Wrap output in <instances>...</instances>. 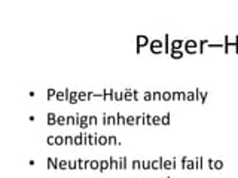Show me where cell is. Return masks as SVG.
Returning <instances> with one entry per match:
<instances>
[{
    "instance_id": "6da1fadb",
    "label": "cell",
    "mask_w": 238,
    "mask_h": 178,
    "mask_svg": "<svg viewBox=\"0 0 238 178\" xmlns=\"http://www.w3.org/2000/svg\"><path fill=\"white\" fill-rule=\"evenodd\" d=\"M48 168L58 169L60 168V159L58 157H48Z\"/></svg>"
},
{
    "instance_id": "7a4b0ae2",
    "label": "cell",
    "mask_w": 238,
    "mask_h": 178,
    "mask_svg": "<svg viewBox=\"0 0 238 178\" xmlns=\"http://www.w3.org/2000/svg\"><path fill=\"white\" fill-rule=\"evenodd\" d=\"M88 119H90V116H81V117H79V126H81L82 129H86L88 126H90Z\"/></svg>"
},
{
    "instance_id": "3957f363",
    "label": "cell",
    "mask_w": 238,
    "mask_h": 178,
    "mask_svg": "<svg viewBox=\"0 0 238 178\" xmlns=\"http://www.w3.org/2000/svg\"><path fill=\"white\" fill-rule=\"evenodd\" d=\"M67 101L70 102V104H76L77 101H79V98H77V92H75V91H72L68 95H67Z\"/></svg>"
},
{
    "instance_id": "277c9868",
    "label": "cell",
    "mask_w": 238,
    "mask_h": 178,
    "mask_svg": "<svg viewBox=\"0 0 238 178\" xmlns=\"http://www.w3.org/2000/svg\"><path fill=\"white\" fill-rule=\"evenodd\" d=\"M57 117H58V116L55 114V113H48V125H49V126H54V125L57 123Z\"/></svg>"
},
{
    "instance_id": "5b68a950",
    "label": "cell",
    "mask_w": 238,
    "mask_h": 178,
    "mask_svg": "<svg viewBox=\"0 0 238 178\" xmlns=\"http://www.w3.org/2000/svg\"><path fill=\"white\" fill-rule=\"evenodd\" d=\"M146 43H147V37H146V36H138V37H137V46H138V49L142 48V46H144Z\"/></svg>"
},
{
    "instance_id": "8992f818",
    "label": "cell",
    "mask_w": 238,
    "mask_h": 178,
    "mask_svg": "<svg viewBox=\"0 0 238 178\" xmlns=\"http://www.w3.org/2000/svg\"><path fill=\"white\" fill-rule=\"evenodd\" d=\"M107 168H110V163L107 162V160H100V168H98V171H100V172H104Z\"/></svg>"
},
{
    "instance_id": "52a82bcc",
    "label": "cell",
    "mask_w": 238,
    "mask_h": 178,
    "mask_svg": "<svg viewBox=\"0 0 238 178\" xmlns=\"http://www.w3.org/2000/svg\"><path fill=\"white\" fill-rule=\"evenodd\" d=\"M98 144H100V146L109 144V137H106V135H98Z\"/></svg>"
},
{
    "instance_id": "ba28073f",
    "label": "cell",
    "mask_w": 238,
    "mask_h": 178,
    "mask_svg": "<svg viewBox=\"0 0 238 178\" xmlns=\"http://www.w3.org/2000/svg\"><path fill=\"white\" fill-rule=\"evenodd\" d=\"M77 98H79V101H88L90 95H88V92H77Z\"/></svg>"
},
{
    "instance_id": "9c48e42d",
    "label": "cell",
    "mask_w": 238,
    "mask_h": 178,
    "mask_svg": "<svg viewBox=\"0 0 238 178\" xmlns=\"http://www.w3.org/2000/svg\"><path fill=\"white\" fill-rule=\"evenodd\" d=\"M75 144L76 146H82L83 144V134H79V135L75 137Z\"/></svg>"
},
{
    "instance_id": "30bf717a",
    "label": "cell",
    "mask_w": 238,
    "mask_h": 178,
    "mask_svg": "<svg viewBox=\"0 0 238 178\" xmlns=\"http://www.w3.org/2000/svg\"><path fill=\"white\" fill-rule=\"evenodd\" d=\"M55 98H57L58 101H66V100H67V94H66V91H64V92H57Z\"/></svg>"
},
{
    "instance_id": "8fae6325",
    "label": "cell",
    "mask_w": 238,
    "mask_h": 178,
    "mask_svg": "<svg viewBox=\"0 0 238 178\" xmlns=\"http://www.w3.org/2000/svg\"><path fill=\"white\" fill-rule=\"evenodd\" d=\"M109 163H110V168H112V169H118V168H119V162H118L116 159H113V157L109 159Z\"/></svg>"
},
{
    "instance_id": "7c38bea8",
    "label": "cell",
    "mask_w": 238,
    "mask_h": 178,
    "mask_svg": "<svg viewBox=\"0 0 238 178\" xmlns=\"http://www.w3.org/2000/svg\"><path fill=\"white\" fill-rule=\"evenodd\" d=\"M151 46H152V52H159V48H161V42H152V44H151Z\"/></svg>"
},
{
    "instance_id": "4fadbf2b",
    "label": "cell",
    "mask_w": 238,
    "mask_h": 178,
    "mask_svg": "<svg viewBox=\"0 0 238 178\" xmlns=\"http://www.w3.org/2000/svg\"><path fill=\"white\" fill-rule=\"evenodd\" d=\"M57 125H67V117H64V116H58L57 117Z\"/></svg>"
},
{
    "instance_id": "5bb4252c",
    "label": "cell",
    "mask_w": 238,
    "mask_h": 178,
    "mask_svg": "<svg viewBox=\"0 0 238 178\" xmlns=\"http://www.w3.org/2000/svg\"><path fill=\"white\" fill-rule=\"evenodd\" d=\"M90 168L91 169H97V171H98V168H100V160H91V165H90Z\"/></svg>"
},
{
    "instance_id": "9a60e30c",
    "label": "cell",
    "mask_w": 238,
    "mask_h": 178,
    "mask_svg": "<svg viewBox=\"0 0 238 178\" xmlns=\"http://www.w3.org/2000/svg\"><path fill=\"white\" fill-rule=\"evenodd\" d=\"M119 168H121V169H125V168H127V157H125V156H122V157L119 159Z\"/></svg>"
},
{
    "instance_id": "2e32d148",
    "label": "cell",
    "mask_w": 238,
    "mask_h": 178,
    "mask_svg": "<svg viewBox=\"0 0 238 178\" xmlns=\"http://www.w3.org/2000/svg\"><path fill=\"white\" fill-rule=\"evenodd\" d=\"M195 46H197L195 42H186V51L188 52H193V48Z\"/></svg>"
},
{
    "instance_id": "e0dca14e",
    "label": "cell",
    "mask_w": 238,
    "mask_h": 178,
    "mask_svg": "<svg viewBox=\"0 0 238 178\" xmlns=\"http://www.w3.org/2000/svg\"><path fill=\"white\" fill-rule=\"evenodd\" d=\"M55 144L57 146H63V144H66V140H64V137H55Z\"/></svg>"
},
{
    "instance_id": "ac0fdd59",
    "label": "cell",
    "mask_w": 238,
    "mask_h": 178,
    "mask_svg": "<svg viewBox=\"0 0 238 178\" xmlns=\"http://www.w3.org/2000/svg\"><path fill=\"white\" fill-rule=\"evenodd\" d=\"M116 119H118V125H119V123H121V125H127V117H124L122 114H118Z\"/></svg>"
},
{
    "instance_id": "d6986e66",
    "label": "cell",
    "mask_w": 238,
    "mask_h": 178,
    "mask_svg": "<svg viewBox=\"0 0 238 178\" xmlns=\"http://www.w3.org/2000/svg\"><path fill=\"white\" fill-rule=\"evenodd\" d=\"M55 95H57V91H55V89H52V88H49V89H48V100L54 98Z\"/></svg>"
},
{
    "instance_id": "ffe728a7",
    "label": "cell",
    "mask_w": 238,
    "mask_h": 178,
    "mask_svg": "<svg viewBox=\"0 0 238 178\" xmlns=\"http://www.w3.org/2000/svg\"><path fill=\"white\" fill-rule=\"evenodd\" d=\"M109 144H112V146L119 144V142H118V138L115 137V135H110V137H109Z\"/></svg>"
},
{
    "instance_id": "44dd1931",
    "label": "cell",
    "mask_w": 238,
    "mask_h": 178,
    "mask_svg": "<svg viewBox=\"0 0 238 178\" xmlns=\"http://www.w3.org/2000/svg\"><path fill=\"white\" fill-rule=\"evenodd\" d=\"M77 168V160H68V169H76Z\"/></svg>"
},
{
    "instance_id": "7402d4cb",
    "label": "cell",
    "mask_w": 238,
    "mask_h": 178,
    "mask_svg": "<svg viewBox=\"0 0 238 178\" xmlns=\"http://www.w3.org/2000/svg\"><path fill=\"white\" fill-rule=\"evenodd\" d=\"M131 98H133V95H131V91L130 89H127V91L124 92V100H127V101H130Z\"/></svg>"
},
{
    "instance_id": "603a6c76",
    "label": "cell",
    "mask_w": 238,
    "mask_h": 178,
    "mask_svg": "<svg viewBox=\"0 0 238 178\" xmlns=\"http://www.w3.org/2000/svg\"><path fill=\"white\" fill-rule=\"evenodd\" d=\"M68 168V160H60V169Z\"/></svg>"
},
{
    "instance_id": "cb8c5ba5",
    "label": "cell",
    "mask_w": 238,
    "mask_h": 178,
    "mask_svg": "<svg viewBox=\"0 0 238 178\" xmlns=\"http://www.w3.org/2000/svg\"><path fill=\"white\" fill-rule=\"evenodd\" d=\"M64 140H66V144H70V146H72V144H75V138H72L70 135L64 137Z\"/></svg>"
},
{
    "instance_id": "d4e9b609",
    "label": "cell",
    "mask_w": 238,
    "mask_h": 178,
    "mask_svg": "<svg viewBox=\"0 0 238 178\" xmlns=\"http://www.w3.org/2000/svg\"><path fill=\"white\" fill-rule=\"evenodd\" d=\"M77 160V168L79 169H85V162H83V160L82 159H76Z\"/></svg>"
},
{
    "instance_id": "484cf974",
    "label": "cell",
    "mask_w": 238,
    "mask_h": 178,
    "mask_svg": "<svg viewBox=\"0 0 238 178\" xmlns=\"http://www.w3.org/2000/svg\"><path fill=\"white\" fill-rule=\"evenodd\" d=\"M88 123H90V125H97V117H95V116H90V119H88Z\"/></svg>"
},
{
    "instance_id": "4316f807",
    "label": "cell",
    "mask_w": 238,
    "mask_h": 178,
    "mask_svg": "<svg viewBox=\"0 0 238 178\" xmlns=\"http://www.w3.org/2000/svg\"><path fill=\"white\" fill-rule=\"evenodd\" d=\"M46 141H48V144H51V146H52V144H55V137H54V135H49Z\"/></svg>"
},
{
    "instance_id": "83f0119b",
    "label": "cell",
    "mask_w": 238,
    "mask_h": 178,
    "mask_svg": "<svg viewBox=\"0 0 238 178\" xmlns=\"http://www.w3.org/2000/svg\"><path fill=\"white\" fill-rule=\"evenodd\" d=\"M133 123H136V117H133V116L127 117V125H133Z\"/></svg>"
},
{
    "instance_id": "f1b7e54d",
    "label": "cell",
    "mask_w": 238,
    "mask_h": 178,
    "mask_svg": "<svg viewBox=\"0 0 238 178\" xmlns=\"http://www.w3.org/2000/svg\"><path fill=\"white\" fill-rule=\"evenodd\" d=\"M159 165H161V160H158V162H153V163H152V168L156 169V168H159Z\"/></svg>"
},
{
    "instance_id": "f546056e",
    "label": "cell",
    "mask_w": 238,
    "mask_h": 178,
    "mask_svg": "<svg viewBox=\"0 0 238 178\" xmlns=\"http://www.w3.org/2000/svg\"><path fill=\"white\" fill-rule=\"evenodd\" d=\"M101 96H103V100H107V91H106V89H103V94H101Z\"/></svg>"
},
{
    "instance_id": "4dcf8cb0",
    "label": "cell",
    "mask_w": 238,
    "mask_h": 178,
    "mask_svg": "<svg viewBox=\"0 0 238 178\" xmlns=\"http://www.w3.org/2000/svg\"><path fill=\"white\" fill-rule=\"evenodd\" d=\"M90 165H91V160H85V169L90 168Z\"/></svg>"
},
{
    "instance_id": "1f68e13d",
    "label": "cell",
    "mask_w": 238,
    "mask_h": 178,
    "mask_svg": "<svg viewBox=\"0 0 238 178\" xmlns=\"http://www.w3.org/2000/svg\"><path fill=\"white\" fill-rule=\"evenodd\" d=\"M162 98H164V100H170V94H168V92L164 94V96H162Z\"/></svg>"
},
{
    "instance_id": "d6a6232c",
    "label": "cell",
    "mask_w": 238,
    "mask_h": 178,
    "mask_svg": "<svg viewBox=\"0 0 238 178\" xmlns=\"http://www.w3.org/2000/svg\"><path fill=\"white\" fill-rule=\"evenodd\" d=\"M162 122H164V123H168V114H167L165 117H162Z\"/></svg>"
},
{
    "instance_id": "836d02e7",
    "label": "cell",
    "mask_w": 238,
    "mask_h": 178,
    "mask_svg": "<svg viewBox=\"0 0 238 178\" xmlns=\"http://www.w3.org/2000/svg\"><path fill=\"white\" fill-rule=\"evenodd\" d=\"M216 168H217V169L222 168V162H216Z\"/></svg>"
},
{
    "instance_id": "e575fe53",
    "label": "cell",
    "mask_w": 238,
    "mask_h": 178,
    "mask_svg": "<svg viewBox=\"0 0 238 178\" xmlns=\"http://www.w3.org/2000/svg\"><path fill=\"white\" fill-rule=\"evenodd\" d=\"M152 122H153V123H159V117H153Z\"/></svg>"
},
{
    "instance_id": "d590c367",
    "label": "cell",
    "mask_w": 238,
    "mask_h": 178,
    "mask_svg": "<svg viewBox=\"0 0 238 178\" xmlns=\"http://www.w3.org/2000/svg\"><path fill=\"white\" fill-rule=\"evenodd\" d=\"M164 168H171V163H170V162H167V163H164Z\"/></svg>"
},
{
    "instance_id": "8d00e7d4",
    "label": "cell",
    "mask_w": 238,
    "mask_h": 178,
    "mask_svg": "<svg viewBox=\"0 0 238 178\" xmlns=\"http://www.w3.org/2000/svg\"><path fill=\"white\" fill-rule=\"evenodd\" d=\"M133 165H134V168H140V166H138V165H140V162H137V160H136V162H134Z\"/></svg>"
}]
</instances>
